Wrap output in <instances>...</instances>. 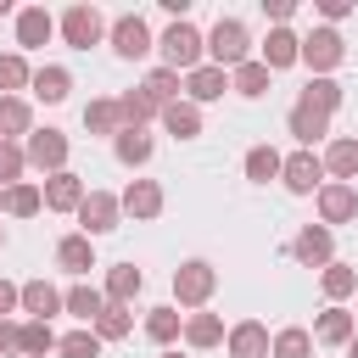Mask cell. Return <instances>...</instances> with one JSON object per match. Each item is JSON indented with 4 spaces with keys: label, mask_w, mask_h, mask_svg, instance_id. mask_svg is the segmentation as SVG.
<instances>
[{
    "label": "cell",
    "mask_w": 358,
    "mask_h": 358,
    "mask_svg": "<svg viewBox=\"0 0 358 358\" xmlns=\"http://www.w3.org/2000/svg\"><path fill=\"white\" fill-rule=\"evenodd\" d=\"M157 56H162V67H173L179 78L190 73V67H201L207 62V39H201V28L185 17V22H168L162 34H157Z\"/></svg>",
    "instance_id": "cell-1"
},
{
    "label": "cell",
    "mask_w": 358,
    "mask_h": 358,
    "mask_svg": "<svg viewBox=\"0 0 358 358\" xmlns=\"http://www.w3.org/2000/svg\"><path fill=\"white\" fill-rule=\"evenodd\" d=\"M201 39H207V62H213V67H224V73H235L241 62H252V34H246V22H241V17H218Z\"/></svg>",
    "instance_id": "cell-2"
},
{
    "label": "cell",
    "mask_w": 358,
    "mask_h": 358,
    "mask_svg": "<svg viewBox=\"0 0 358 358\" xmlns=\"http://www.w3.org/2000/svg\"><path fill=\"white\" fill-rule=\"evenodd\" d=\"M296 62L313 73V78H336V67L347 62V39H341V28H308L302 34V50H296Z\"/></svg>",
    "instance_id": "cell-3"
},
{
    "label": "cell",
    "mask_w": 358,
    "mask_h": 358,
    "mask_svg": "<svg viewBox=\"0 0 358 358\" xmlns=\"http://www.w3.org/2000/svg\"><path fill=\"white\" fill-rule=\"evenodd\" d=\"M213 291H218V268H213L207 257H185V263L173 268V308L201 313V308L213 302Z\"/></svg>",
    "instance_id": "cell-4"
},
{
    "label": "cell",
    "mask_w": 358,
    "mask_h": 358,
    "mask_svg": "<svg viewBox=\"0 0 358 358\" xmlns=\"http://www.w3.org/2000/svg\"><path fill=\"white\" fill-rule=\"evenodd\" d=\"M106 45H112L117 62H140V56L157 50V34H151V22H145L140 11H123V17L106 22Z\"/></svg>",
    "instance_id": "cell-5"
},
{
    "label": "cell",
    "mask_w": 358,
    "mask_h": 358,
    "mask_svg": "<svg viewBox=\"0 0 358 358\" xmlns=\"http://www.w3.org/2000/svg\"><path fill=\"white\" fill-rule=\"evenodd\" d=\"M67 151H73V140H67L62 129H50V123H45V129H34V134L22 140V157H28V168H34V173H45V179L67 168Z\"/></svg>",
    "instance_id": "cell-6"
},
{
    "label": "cell",
    "mask_w": 358,
    "mask_h": 358,
    "mask_svg": "<svg viewBox=\"0 0 358 358\" xmlns=\"http://www.w3.org/2000/svg\"><path fill=\"white\" fill-rule=\"evenodd\" d=\"M56 34L73 45V50H90V45H101L106 39V17H101V6H67L62 17H56Z\"/></svg>",
    "instance_id": "cell-7"
},
{
    "label": "cell",
    "mask_w": 358,
    "mask_h": 358,
    "mask_svg": "<svg viewBox=\"0 0 358 358\" xmlns=\"http://www.w3.org/2000/svg\"><path fill=\"white\" fill-rule=\"evenodd\" d=\"M78 235H90V241H101V235H112L117 224H123V207H117V196L112 190H90L84 201H78Z\"/></svg>",
    "instance_id": "cell-8"
},
{
    "label": "cell",
    "mask_w": 358,
    "mask_h": 358,
    "mask_svg": "<svg viewBox=\"0 0 358 358\" xmlns=\"http://www.w3.org/2000/svg\"><path fill=\"white\" fill-rule=\"evenodd\" d=\"M313 207H319V224H324V229H336V224H358V185H336V179H324V185L313 190Z\"/></svg>",
    "instance_id": "cell-9"
},
{
    "label": "cell",
    "mask_w": 358,
    "mask_h": 358,
    "mask_svg": "<svg viewBox=\"0 0 358 358\" xmlns=\"http://www.w3.org/2000/svg\"><path fill=\"white\" fill-rule=\"evenodd\" d=\"M285 129H291L296 151H313V145H324V140H330V112H319V106H308V101L296 95V101H291V112H285Z\"/></svg>",
    "instance_id": "cell-10"
},
{
    "label": "cell",
    "mask_w": 358,
    "mask_h": 358,
    "mask_svg": "<svg viewBox=\"0 0 358 358\" xmlns=\"http://www.w3.org/2000/svg\"><path fill=\"white\" fill-rule=\"evenodd\" d=\"M302 268H324V263H336V229H324V224H302L296 235H291V246H285Z\"/></svg>",
    "instance_id": "cell-11"
},
{
    "label": "cell",
    "mask_w": 358,
    "mask_h": 358,
    "mask_svg": "<svg viewBox=\"0 0 358 358\" xmlns=\"http://www.w3.org/2000/svg\"><path fill=\"white\" fill-rule=\"evenodd\" d=\"M117 207H123V218H140V224H151V218H162L168 196H162V185H157V179H129V185L117 190Z\"/></svg>",
    "instance_id": "cell-12"
},
{
    "label": "cell",
    "mask_w": 358,
    "mask_h": 358,
    "mask_svg": "<svg viewBox=\"0 0 358 358\" xmlns=\"http://www.w3.org/2000/svg\"><path fill=\"white\" fill-rule=\"evenodd\" d=\"M280 185H285L291 196H313V190L324 185V162H319V151H291V157L280 162Z\"/></svg>",
    "instance_id": "cell-13"
},
{
    "label": "cell",
    "mask_w": 358,
    "mask_h": 358,
    "mask_svg": "<svg viewBox=\"0 0 358 358\" xmlns=\"http://www.w3.org/2000/svg\"><path fill=\"white\" fill-rule=\"evenodd\" d=\"M39 196H45V213H78V201L90 196V185H84V173L62 168V173L39 179Z\"/></svg>",
    "instance_id": "cell-14"
},
{
    "label": "cell",
    "mask_w": 358,
    "mask_h": 358,
    "mask_svg": "<svg viewBox=\"0 0 358 358\" xmlns=\"http://www.w3.org/2000/svg\"><path fill=\"white\" fill-rule=\"evenodd\" d=\"M319 162H324V179L358 185V134H330L324 151H319Z\"/></svg>",
    "instance_id": "cell-15"
},
{
    "label": "cell",
    "mask_w": 358,
    "mask_h": 358,
    "mask_svg": "<svg viewBox=\"0 0 358 358\" xmlns=\"http://www.w3.org/2000/svg\"><path fill=\"white\" fill-rule=\"evenodd\" d=\"M268 324L263 319H235L229 330H224V352L229 358H268Z\"/></svg>",
    "instance_id": "cell-16"
},
{
    "label": "cell",
    "mask_w": 358,
    "mask_h": 358,
    "mask_svg": "<svg viewBox=\"0 0 358 358\" xmlns=\"http://www.w3.org/2000/svg\"><path fill=\"white\" fill-rule=\"evenodd\" d=\"M296 50H302V34H296V28H268L252 56H257L268 73H285V67H296Z\"/></svg>",
    "instance_id": "cell-17"
},
{
    "label": "cell",
    "mask_w": 358,
    "mask_h": 358,
    "mask_svg": "<svg viewBox=\"0 0 358 358\" xmlns=\"http://www.w3.org/2000/svg\"><path fill=\"white\" fill-rule=\"evenodd\" d=\"M224 90H229V73L213 67V62H201V67L185 73V101L190 106H213V101H224Z\"/></svg>",
    "instance_id": "cell-18"
},
{
    "label": "cell",
    "mask_w": 358,
    "mask_h": 358,
    "mask_svg": "<svg viewBox=\"0 0 358 358\" xmlns=\"http://www.w3.org/2000/svg\"><path fill=\"white\" fill-rule=\"evenodd\" d=\"M313 347H347L352 336H358V313H347V308H324V313H313Z\"/></svg>",
    "instance_id": "cell-19"
},
{
    "label": "cell",
    "mask_w": 358,
    "mask_h": 358,
    "mask_svg": "<svg viewBox=\"0 0 358 358\" xmlns=\"http://www.w3.org/2000/svg\"><path fill=\"white\" fill-rule=\"evenodd\" d=\"M11 22H17V50H39V45L56 39V17H50L45 6H22Z\"/></svg>",
    "instance_id": "cell-20"
},
{
    "label": "cell",
    "mask_w": 358,
    "mask_h": 358,
    "mask_svg": "<svg viewBox=\"0 0 358 358\" xmlns=\"http://www.w3.org/2000/svg\"><path fill=\"white\" fill-rule=\"evenodd\" d=\"M17 313H28V319H56L62 313V291L50 285V280H22V291H17Z\"/></svg>",
    "instance_id": "cell-21"
},
{
    "label": "cell",
    "mask_w": 358,
    "mask_h": 358,
    "mask_svg": "<svg viewBox=\"0 0 358 358\" xmlns=\"http://www.w3.org/2000/svg\"><path fill=\"white\" fill-rule=\"evenodd\" d=\"M28 90H34V101H45V106H62V101L73 95V73H67L62 62H45V67H34Z\"/></svg>",
    "instance_id": "cell-22"
},
{
    "label": "cell",
    "mask_w": 358,
    "mask_h": 358,
    "mask_svg": "<svg viewBox=\"0 0 358 358\" xmlns=\"http://www.w3.org/2000/svg\"><path fill=\"white\" fill-rule=\"evenodd\" d=\"M179 341L190 347V352H213V347H224V319L218 313H185V330H179Z\"/></svg>",
    "instance_id": "cell-23"
},
{
    "label": "cell",
    "mask_w": 358,
    "mask_h": 358,
    "mask_svg": "<svg viewBox=\"0 0 358 358\" xmlns=\"http://www.w3.org/2000/svg\"><path fill=\"white\" fill-rule=\"evenodd\" d=\"M56 268H67V274H78V280H84V274L95 268V241H90V235H78V229H73V235H62V241H56Z\"/></svg>",
    "instance_id": "cell-24"
},
{
    "label": "cell",
    "mask_w": 358,
    "mask_h": 358,
    "mask_svg": "<svg viewBox=\"0 0 358 358\" xmlns=\"http://www.w3.org/2000/svg\"><path fill=\"white\" fill-rule=\"evenodd\" d=\"M145 291V274L134 268V263H112L106 268V285H101V296L106 302H123V308H134V296Z\"/></svg>",
    "instance_id": "cell-25"
},
{
    "label": "cell",
    "mask_w": 358,
    "mask_h": 358,
    "mask_svg": "<svg viewBox=\"0 0 358 358\" xmlns=\"http://www.w3.org/2000/svg\"><path fill=\"white\" fill-rule=\"evenodd\" d=\"M101 308H106V296H101V285H90V280H78V285L62 291V313H73L78 324H95Z\"/></svg>",
    "instance_id": "cell-26"
},
{
    "label": "cell",
    "mask_w": 358,
    "mask_h": 358,
    "mask_svg": "<svg viewBox=\"0 0 358 358\" xmlns=\"http://www.w3.org/2000/svg\"><path fill=\"white\" fill-rule=\"evenodd\" d=\"M179 330H185V313H179L173 302L145 308V341H151V347H162V352H168V347L179 341Z\"/></svg>",
    "instance_id": "cell-27"
},
{
    "label": "cell",
    "mask_w": 358,
    "mask_h": 358,
    "mask_svg": "<svg viewBox=\"0 0 358 358\" xmlns=\"http://www.w3.org/2000/svg\"><path fill=\"white\" fill-rule=\"evenodd\" d=\"M28 134H34V106L22 95H0V140L22 145Z\"/></svg>",
    "instance_id": "cell-28"
},
{
    "label": "cell",
    "mask_w": 358,
    "mask_h": 358,
    "mask_svg": "<svg viewBox=\"0 0 358 358\" xmlns=\"http://www.w3.org/2000/svg\"><path fill=\"white\" fill-rule=\"evenodd\" d=\"M157 123H162L173 140H196V134H201V106H190V101L179 95V101H168V106L157 112Z\"/></svg>",
    "instance_id": "cell-29"
},
{
    "label": "cell",
    "mask_w": 358,
    "mask_h": 358,
    "mask_svg": "<svg viewBox=\"0 0 358 358\" xmlns=\"http://www.w3.org/2000/svg\"><path fill=\"white\" fill-rule=\"evenodd\" d=\"M319 291H324V302H330V308H341V302L358 291V268H352V263H341V257H336V263H324V268H319Z\"/></svg>",
    "instance_id": "cell-30"
},
{
    "label": "cell",
    "mask_w": 358,
    "mask_h": 358,
    "mask_svg": "<svg viewBox=\"0 0 358 358\" xmlns=\"http://www.w3.org/2000/svg\"><path fill=\"white\" fill-rule=\"evenodd\" d=\"M268 84H274V73H268L257 56H252V62H241V67L229 73V90H235L241 101H263V95H268Z\"/></svg>",
    "instance_id": "cell-31"
},
{
    "label": "cell",
    "mask_w": 358,
    "mask_h": 358,
    "mask_svg": "<svg viewBox=\"0 0 358 358\" xmlns=\"http://www.w3.org/2000/svg\"><path fill=\"white\" fill-rule=\"evenodd\" d=\"M151 151H157V140H151L145 129H117V140H112V157H117L123 168H145Z\"/></svg>",
    "instance_id": "cell-32"
},
{
    "label": "cell",
    "mask_w": 358,
    "mask_h": 358,
    "mask_svg": "<svg viewBox=\"0 0 358 358\" xmlns=\"http://www.w3.org/2000/svg\"><path fill=\"white\" fill-rule=\"evenodd\" d=\"M280 162H285V151H274L268 140H257V145L241 157V173H246L252 185H268V179H280Z\"/></svg>",
    "instance_id": "cell-33"
},
{
    "label": "cell",
    "mask_w": 358,
    "mask_h": 358,
    "mask_svg": "<svg viewBox=\"0 0 358 358\" xmlns=\"http://www.w3.org/2000/svg\"><path fill=\"white\" fill-rule=\"evenodd\" d=\"M84 129L117 140V129H123V117H117V95H95V101H84Z\"/></svg>",
    "instance_id": "cell-34"
},
{
    "label": "cell",
    "mask_w": 358,
    "mask_h": 358,
    "mask_svg": "<svg viewBox=\"0 0 358 358\" xmlns=\"http://www.w3.org/2000/svg\"><path fill=\"white\" fill-rule=\"evenodd\" d=\"M0 213H6V218H34V213H45V196H39V185H34V179H22V185H6V196H0Z\"/></svg>",
    "instance_id": "cell-35"
},
{
    "label": "cell",
    "mask_w": 358,
    "mask_h": 358,
    "mask_svg": "<svg viewBox=\"0 0 358 358\" xmlns=\"http://www.w3.org/2000/svg\"><path fill=\"white\" fill-rule=\"evenodd\" d=\"M157 112H162V106H157V101H151V95L140 90V84L117 95V117H123V129H145V123H151Z\"/></svg>",
    "instance_id": "cell-36"
},
{
    "label": "cell",
    "mask_w": 358,
    "mask_h": 358,
    "mask_svg": "<svg viewBox=\"0 0 358 358\" xmlns=\"http://www.w3.org/2000/svg\"><path fill=\"white\" fill-rule=\"evenodd\" d=\"M140 90H145V95H151L157 106H168V101H179V95H185V78H179L173 67H162V62H157V67H151V73L140 78Z\"/></svg>",
    "instance_id": "cell-37"
},
{
    "label": "cell",
    "mask_w": 358,
    "mask_h": 358,
    "mask_svg": "<svg viewBox=\"0 0 358 358\" xmlns=\"http://www.w3.org/2000/svg\"><path fill=\"white\" fill-rule=\"evenodd\" d=\"M90 330L101 336V347H106V341H123V336L134 330V308H123V302H106V308H101V319H95Z\"/></svg>",
    "instance_id": "cell-38"
},
{
    "label": "cell",
    "mask_w": 358,
    "mask_h": 358,
    "mask_svg": "<svg viewBox=\"0 0 358 358\" xmlns=\"http://www.w3.org/2000/svg\"><path fill=\"white\" fill-rule=\"evenodd\" d=\"M268 358H313V336H308V324H285V330H274Z\"/></svg>",
    "instance_id": "cell-39"
},
{
    "label": "cell",
    "mask_w": 358,
    "mask_h": 358,
    "mask_svg": "<svg viewBox=\"0 0 358 358\" xmlns=\"http://www.w3.org/2000/svg\"><path fill=\"white\" fill-rule=\"evenodd\" d=\"M302 101L336 117V112H341V101H347V90H341V78H308V84H302Z\"/></svg>",
    "instance_id": "cell-40"
},
{
    "label": "cell",
    "mask_w": 358,
    "mask_h": 358,
    "mask_svg": "<svg viewBox=\"0 0 358 358\" xmlns=\"http://www.w3.org/2000/svg\"><path fill=\"white\" fill-rule=\"evenodd\" d=\"M17 352H22V358H45V352H56V330H50L45 319H22Z\"/></svg>",
    "instance_id": "cell-41"
},
{
    "label": "cell",
    "mask_w": 358,
    "mask_h": 358,
    "mask_svg": "<svg viewBox=\"0 0 358 358\" xmlns=\"http://www.w3.org/2000/svg\"><path fill=\"white\" fill-rule=\"evenodd\" d=\"M28 78H34L28 56H22V50H6V56H0V95H22Z\"/></svg>",
    "instance_id": "cell-42"
},
{
    "label": "cell",
    "mask_w": 358,
    "mask_h": 358,
    "mask_svg": "<svg viewBox=\"0 0 358 358\" xmlns=\"http://www.w3.org/2000/svg\"><path fill=\"white\" fill-rule=\"evenodd\" d=\"M56 358H101V336L90 324H78V330L56 336Z\"/></svg>",
    "instance_id": "cell-43"
},
{
    "label": "cell",
    "mask_w": 358,
    "mask_h": 358,
    "mask_svg": "<svg viewBox=\"0 0 358 358\" xmlns=\"http://www.w3.org/2000/svg\"><path fill=\"white\" fill-rule=\"evenodd\" d=\"M22 173H28V157H22V145L0 140V190H6V185H22Z\"/></svg>",
    "instance_id": "cell-44"
},
{
    "label": "cell",
    "mask_w": 358,
    "mask_h": 358,
    "mask_svg": "<svg viewBox=\"0 0 358 358\" xmlns=\"http://www.w3.org/2000/svg\"><path fill=\"white\" fill-rule=\"evenodd\" d=\"M291 11H296V0H263V17H268V28H291Z\"/></svg>",
    "instance_id": "cell-45"
},
{
    "label": "cell",
    "mask_w": 358,
    "mask_h": 358,
    "mask_svg": "<svg viewBox=\"0 0 358 358\" xmlns=\"http://www.w3.org/2000/svg\"><path fill=\"white\" fill-rule=\"evenodd\" d=\"M319 17H324V28H336L341 17H352V0H319Z\"/></svg>",
    "instance_id": "cell-46"
},
{
    "label": "cell",
    "mask_w": 358,
    "mask_h": 358,
    "mask_svg": "<svg viewBox=\"0 0 358 358\" xmlns=\"http://www.w3.org/2000/svg\"><path fill=\"white\" fill-rule=\"evenodd\" d=\"M17 336H22V319H0V358L17 352Z\"/></svg>",
    "instance_id": "cell-47"
},
{
    "label": "cell",
    "mask_w": 358,
    "mask_h": 358,
    "mask_svg": "<svg viewBox=\"0 0 358 358\" xmlns=\"http://www.w3.org/2000/svg\"><path fill=\"white\" fill-rule=\"evenodd\" d=\"M17 291H22V285H11V280L0 274V319H11V313H17Z\"/></svg>",
    "instance_id": "cell-48"
},
{
    "label": "cell",
    "mask_w": 358,
    "mask_h": 358,
    "mask_svg": "<svg viewBox=\"0 0 358 358\" xmlns=\"http://www.w3.org/2000/svg\"><path fill=\"white\" fill-rule=\"evenodd\" d=\"M0 17H17V6H11V0H0Z\"/></svg>",
    "instance_id": "cell-49"
},
{
    "label": "cell",
    "mask_w": 358,
    "mask_h": 358,
    "mask_svg": "<svg viewBox=\"0 0 358 358\" xmlns=\"http://www.w3.org/2000/svg\"><path fill=\"white\" fill-rule=\"evenodd\" d=\"M347 358H358V336H352V341H347Z\"/></svg>",
    "instance_id": "cell-50"
},
{
    "label": "cell",
    "mask_w": 358,
    "mask_h": 358,
    "mask_svg": "<svg viewBox=\"0 0 358 358\" xmlns=\"http://www.w3.org/2000/svg\"><path fill=\"white\" fill-rule=\"evenodd\" d=\"M157 358H179V352H173V347H168V352H157Z\"/></svg>",
    "instance_id": "cell-51"
},
{
    "label": "cell",
    "mask_w": 358,
    "mask_h": 358,
    "mask_svg": "<svg viewBox=\"0 0 358 358\" xmlns=\"http://www.w3.org/2000/svg\"><path fill=\"white\" fill-rule=\"evenodd\" d=\"M0 252H6V229H0Z\"/></svg>",
    "instance_id": "cell-52"
},
{
    "label": "cell",
    "mask_w": 358,
    "mask_h": 358,
    "mask_svg": "<svg viewBox=\"0 0 358 358\" xmlns=\"http://www.w3.org/2000/svg\"><path fill=\"white\" fill-rule=\"evenodd\" d=\"M0 196H6V190H0Z\"/></svg>",
    "instance_id": "cell-53"
}]
</instances>
